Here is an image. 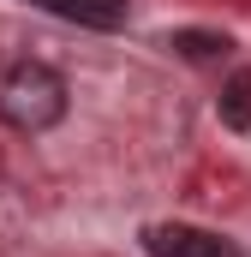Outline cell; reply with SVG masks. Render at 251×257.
I'll use <instances>...</instances> for the list:
<instances>
[{
    "label": "cell",
    "instance_id": "7a4b0ae2",
    "mask_svg": "<svg viewBox=\"0 0 251 257\" xmlns=\"http://www.w3.org/2000/svg\"><path fill=\"white\" fill-rule=\"evenodd\" d=\"M144 251L150 257H245L227 233L191 227V221H150L144 227Z\"/></svg>",
    "mask_w": 251,
    "mask_h": 257
},
{
    "label": "cell",
    "instance_id": "6da1fadb",
    "mask_svg": "<svg viewBox=\"0 0 251 257\" xmlns=\"http://www.w3.org/2000/svg\"><path fill=\"white\" fill-rule=\"evenodd\" d=\"M72 108L66 78L48 60H6L0 66V126H12L18 138H42L54 132Z\"/></svg>",
    "mask_w": 251,
    "mask_h": 257
},
{
    "label": "cell",
    "instance_id": "277c9868",
    "mask_svg": "<svg viewBox=\"0 0 251 257\" xmlns=\"http://www.w3.org/2000/svg\"><path fill=\"white\" fill-rule=\"evenodd\" d=\"M215 114L227 132H251V66H233L221 96H215Z\"/></svg>",
    "mask_w": 251,
    "mask_h": 257
},
{
    "label": "cell",
    "instance_id": "5b68a950",
    "mask_svg": "<svg viewBox=\"0 0 251 257\" xmlns=\"http://www.w3.org/2000/svg\"><path fill=\"white\" fill-rule=\"evenodd\" d=\"M174 54L191 66H221L233 54V42L227 36H215V30H174Z\"/></svg>",
    "mask_w": 251,
    "mask_h": 257
},
{
    "label": "cell",
    "instance_id": "3957f363",
    "mask_svg": "<svg viewBox=\"0 0 251 257\" xmlns=\"http://www.w3.org/2000/svg\"><path fill=\"white\" fill-rule=\"evenodd\" d=\"M42 12H54L66 24H84V30H120L126 24V0H30Z\"/></svg>",
    "mask_w": 251,
    "mask_h": 257
}]
</instances>
